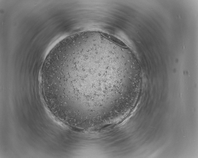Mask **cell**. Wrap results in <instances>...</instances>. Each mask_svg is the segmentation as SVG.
Listing matches in <instances>:
<instances>
[{
    "instance_id": "obj_1",
    "label": "cell",
    "mask_w": 198,
    "mask_h": 158,
    "mask_svg": "<svg viewBox=\"0 0 198 158\" xmlns=\"http://www.w3.org/2000/svg\"><path fill=\"white\" fill-rule=\"evenodd\" d=\"M121 71L115 56L102 47L77 39L60 41L42 68L44 97L53 112L78 126L111 108Z\"/></svg>"
}]
</instances>
